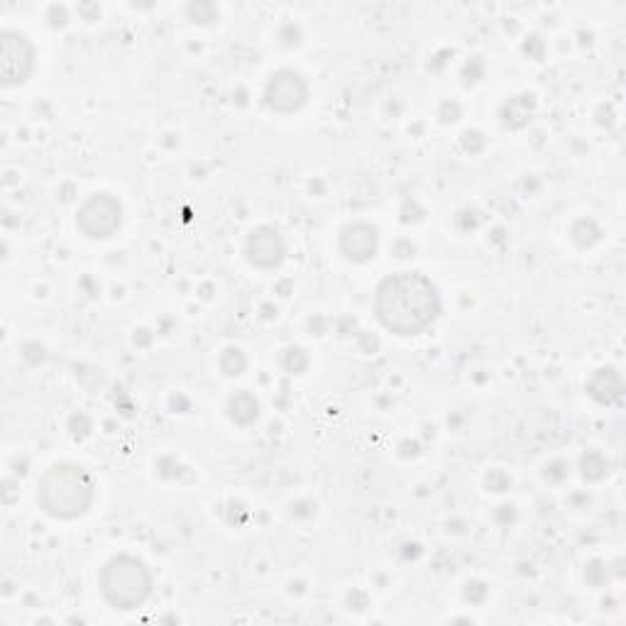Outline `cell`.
<instances>
[{"mask_svg":"<svg viewBox=\"0 0 626 626\" xmlns=\"http://www.w3.org/2000/svg\"><path fill=\"white\" fill-rule=\"evenodd\" d=\"M375 311L397 336H419L440 314L438 289L419 272H399L377 287Z\"/></svg>","mask_w":626,"mask_h":626,"instance_id":"obj_1","label":"cell"},{"mask_svg":"<svg viewBox=\"0 0 626 626\" xmlns=\"http://www.w3.org/2000/svg\"><path fill=\"white\" fill-rule=\"evenodd\" d=\"M306 98H309V86H306L304 77L297 71L281 69L267 81L265 101L275 113H297V110L304 108Z\"/></svg>","mask_w":626,"mask_h":626,"instance_id":"obj_6","label":"cell"},{"mask_svg":"<svg viewBox=\"0 0 626 626\" xmlns=\"http://www.w3.org/2000/svg\"><path fill=\"white\" fill-rule=\"evenodd\" d=\"M285 240H281L275 228H257L250 232L248 242H245V255H248L250 265L260 269H275L285 260Z\"/></svg>","mask_w":626,"mask_h":626,"instance_id":"obj_7","label":"cell"},{"mask_svg":"<svg viewBox=\"0 0 626 626\" xmlns=\"http://www.w3.org/2000/svg\"><path fill=\"white\" fill-rule=\"evenodd\" d=\"M122 220V206L108 193H93L77 213V226L93 240L110 238L120 228Z\"/></svg>","mask_w":626,"mask_h":626,"instance_id":"obj_4","label":"cell"},{"mask_svg":"<svg viewBox=\"0 0 626 626\" xmlns=\"http://www.w3.org/2000/svg\"><path fill=\"white\" fill-rule=\"evenodd\" d=\"M230 416H232V421H238V424H250L257 419V401L252 395H248V391H240V395H236L230 399Z\"/></svg>","mask_w":626,"mask_h":626,"instance_id":"obj_10","label":"cell"},{"mask_svg":"<svg viewBox=\"0 0 626 626\" xmlns=\"http://www.w3.org/2000/svg\"><path fill=\"white\" fill-rule=\"evenodd\" d=\"M101 593L118 609H138L152 595V575L142 560L118 556L101 570Z\"/></svg>","mask_w":626,"mask_h":626,"instance_id":"obj_3","label":"cell"},{"mask_svg":"<svg viewBox=\"0 0 626 626\" xmlns=\"http://www.w3.org/2000/svg\"><path fill=\"white\" fill-rule=\"evenodd\" d=\"M40 505L54 519H77L91 507L93 480L79 465H52L40 480Z\"/></svg>","mask_w":626,"mask_h":626,"instance_id":"obj_2","label":"cell"},{"mask_svg":"<svg viewBox=\"0 0 626 626\" xmlns=\"http://www.w3.org/2000/svg\"><path fill=\"white\" fill-rule=\"evenodd\" d=\"M0 69H3V86H18L30 79L34 69V47L28 37L12 30L0 34Z\"/></svg>","mask_w":626,"mask_h":626,"instance_id":"obj_5","label":"cell"},{"mask_svg":"<svg viewBox=\"0 0 626 626\" xmlns=\"http://www.w3.org/2000/svg\"><path fill=\"white\" fill-rule=\"evenodd\" d=\"M340 252L350 262H367L377 252V230L367 223H352L340 232Z\"/></svg>","mask_w":626,"mask_h":626,"instance_id":"obj_8","label":"cell"},{"mask_svg":"<svg viewBox=\"0 0 626 626\" xmlns=\"http://www.w3.org/2000/svg\"><path fill=\"white\" fill-rule=\"evenodd\" d=\"M587 391H590L597 401L609 404L622 395V379L615 370H599L590 382H587Z\"/></svg>","mask_w":626,"mask_h":626,"instance_id":"obj_9","label":"cell"}]
</instances>
